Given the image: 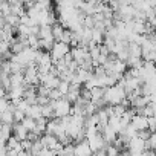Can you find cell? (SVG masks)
I'll return each mask as SVG.
<instances>
[{
	"label": "cell",
	"instance_id": "6da1fadb",
	"mask_svg": "<svg viewBox=\"0 0 156 156\" xmlns=\"http://www.w3.org/2000/svg\"><path fill=\"white\" fill-rule=\"evenodd\" d=\"M126 98H127V95H126L122 86H119L118 83H116V86H113V87H107L106 92H104V101H106V104H109V106H112V107L121 104Z\"/></svg>",
	"mask_w": 156,
	"mask_h": 156
},
{
	"label": "cell",
	"instance_id": "7a4b0ae2",
	"mask_svg": "<svg viewBox=\"0 0 156 156\" xmlns=\"http://www.w3.org/2000/svg\"><path fill=\"white\" fill-rule=\"evenodd\" d=\"M52 103V107H54V115H55V118H64V116H69L70 115V110H72V106H70V103L63 97L61 100H58V101H51Z\"/></svg>",
	"mask_w": 156,
	"mask_h": 156
},
{
	"label": "cell",
	"instance_id": "3957f363",
	"mask_svg": "<svg viewBox=\"0 0 156 156\" xmlns=\"http://www.w3.org/2000/svg\"><path fill=\"white\" fill-rule=\"evenodd\" d=\"M69 52H70L69 44H64V43H61V41H55L52 51L49 52V55H51V58H52V63H55V61L64 58Z\"/></svg>",
	"mask_w": 156,
	"mask_h": 156
},
{
	"label": "cell",
	"instance_id": "277c9868",
	"mask_svg": "<svg viewBox=\"0 0 156 156\" xmlns=\"http://www.w3.org/2000/svg\"><path fill=\"white\" fill-rule=\"evenodd\" d=\"M87 144H89L92 153H95V151H106V148L109 147L101 133H97L95 136L89 138V139H87Z\"/></svg>",
	"mask_w": 156,
	"mask_h": 156
},
{
	"label": "cell",
	"instance_id": "5b68a950",
	"mask_svg": "<svg viewBox=\"0 0 156 156\" xmlns=\"http://www.w3.org/2000/svg\"><path fill=\"white\" fill-rule=\"evenodd\" d=\"M38 78H40V84L48 87L49 90L57 89L60 84V78L52 75V73H38Z\"/></svg>",
	"mask_w": 156,
	"mask_h": 156
},
{
	"label": "cell",
	"instance_id": "8992f818",
	"mask_svg": "<svg viewBox=\"0 0 156 156\" xmlns=\"http://www.w3.org/2000/svg\"><path fill=\"white\" fill-rule=\"evenodd\" d=\"M25 84L26 86H35V84H40V78H38V70H37V66H29L26 70H25Z\"/></svg>",
	"mask_w": 156,
	"mask_h": 156
},
{
	"label": "cell",
	"instance_id": "52a82bcc",
	"mask_svg": "<svg viewBox=\"0 0 156 156\" xmlns=\"http://www.w3.org/2000/svg\"><path fill=\"white\" fill-rule=\"evenodd\" d=\"M130 124H132V127H133L136 132H141V130H148V118H145V116L135 115Z\"/></svg>",
	"mask_w": 156,
	"mask_h": 156
},
{
	"label": "cell",
	"instance_id": "ba28073f",
	"mask_svg": "<svg viewBox=\"0 0 156 156\" xmlns=\"http://www.w3.org/2000/svg\"><path fill=\"white\" fill-rule=\"evenodd\" d=\"M73 154L75 156H90L92 150H90L87 141H81V142H78L76 145H73Z\"/></svg>",
	"mask_w": 156,
	"mask_h": 156
},
{
	"label": "cell",
	"instance_id": "9c48e42d",
	"mask_svg": "<svg viewBox=\"0 0 156 156\" xmlns=\"http://www.w3.org/2000/svg\"><path fill=\"white\" fill-rule=\"evenodd\" d=\"M11 133H12V126L0 124V147L6 145V142H8L9 138H11Z\"/></svg>",
	"mask_w": 156,
	"mask_h": 156
},
{
	"label": "cell",
	"instance_id": "30bf717a",
	"mask_svg": "<svg viewBox=\"0 0 156 156\" xmlns=\"http://www.w3.org/2000/svg\"><path fill=\"white\" fill-rule=\"evenodd\" d=\"M12 133H14V138H16V139H19L20 142H23V141H26L29 132H28L20 122H16L14 127H12Z\"/></svg>",
	"mask_w": 156,
	"mask_h": 156
},
{
	"label": "cell",
	"instance_id": "8fae6325",
	"mask_svg": "<svg viewBox=\"0 0 156 156\" xmlns=\"http://www.w3.org/2000/svg\"><path fill=\"white\" fill-rule=\"evenodd\" d=\"M40 142L43 144V147L44 148H49V150H54V147L58 144V139L54 136V135H43V136H40Z\"/></svg>",
	"mask_w": 156,
	"mask_h": 156
},
{
	"label": "cell",
	"instance_id": "7c38bea8",
	"mask_svg": "<svg viewBox=\"0 0 156 156\" xmlns=\"http://www.w3.org/2000/svg\"><path fill=\"white\" fill-rule=\"evenodd\" d=\"M116 135H118V133H116L112 127H109V126L103 130V138H104V141L107 142V145H110V144L116 142V139H118V138H116Z\"/></svg>",
	"mask_w": 156,
	"mask_h": 156
},
{
	"label": "cell",
	"instance_id": "4fadbf2b",
	"mask_svg": "<svg viewBox=\"0 0 156 156\" xmlns=\"http://www.w3.org/2000/svg\"><path fill=\"white\" fill-rule=\"evenodd\" d=\"M9 80H11V89L12 87H23L25 86V75L23 73H12V75H9Z\"/></svg>",
	"mask_w": 156,
	"mask_h": 156
},
{
	"label": "cell",
	"instance_id": "5bb4252c",
	"mask_svg": "<svg viewBox=\"0 0 156 156\" xmlns=\"http://www.w3.org/2000/svg\"><path fill=\"white\" fill-rule=\"evenodd\" d=\"M26 116H28V118H32L34 121L43 118V115H41V106H38V104L29 106V109H28V112H26Z\"/></svg>",
	"mask_w": 156,
	"mask_h": 156
},
{
	"label": "cell",
	"instance_id": "9a60e30c",
	"mask_svg": "<svg viewBox=\"0 0 156 156\" xmlns=\"http://www.w3.org/2000/svg\"><path fill=\"white\" fill-rule=\"evenodd\" d=\"M38 38L40 40H54V37H52V26H48V25L46 26H40Z\"/></svg>",
	"mask_w": 156,
	"mask_h": 156
},
{
	"label": "cell",
	"instance_id": "2e32d148",
	"mask_svg": "<svg viewBox=\"0 0 156 156\" xmlns=\"http://www.w3.org/2000/svg\"><path fill=\"white\" fill-rule=\"evenodd\" d=\"M129 58H142L141 46H138L135 43H129Z\"/></svg>",
	"mask_w": 156,
	"mask_h": 156
},
{
	"label": "cell",
	"instance_id": "e0dca14e",
	"mask_svg": "<svg viewBox=\"0 0 156 156\" xmlns=\"http://www.w3.org/2000/svg\"><path fill=\"white\" fill-rule=\"evenodd\" d=\"M6 148H8V150H16V151H19V153H22V151H23L22 142H20L19 139H16L14 136H11V138H9V141L6 142Z\"/></svg>",
	"mask_w": 156,
	"mask_h": 156
},
{
	"label": "cell",
	"instance_id": "ac0fdd59",
	"mask_svg": "<svg viewBox=\"0 0 156 156\" xmlns=\"http://www.w3.org/2000/svg\"><path fill=\"white\" fill-rule=\"evenodd\" d=\"M64 28L60 25V23H55L54 26H52V37H54V40L55 41H60L61 40V37H63V34H64Z\"/></svg>",
	"mask_w": 156,
	"mask_h": 156
},
{
	"label": "cell",
	"instance_id": "d6986e66",
	"mask_svg": "<svg viewBox=\"0 0 156 156\" xmlns=\"http://www.w3.org/2000/svg\"><path fill=\"white\" fill-rule=\"evenodd\" d=\"M109 127H112L116 133H121V132H122L121 118H118V116H110V118H109Z\"/></svg>",
	"mask_w": 156,
	"mask_h": 156
},
{
	"label": "cell",
	"instance_id": "ffe728a7",
	"mask_svg": "<svg viewBox=\"0 0 156 156\" xmlns=\"http://www.w3.org/2000/svg\"><path fill=\"white\" fill-rule=\"evenodd\" d=\"M104 92H106V89H101V87H95V89H92V90H90L92 103L100 101V100H104Z\"/></svg>",
	"mask_w": 156,
	"mask_h": 156
},
{
	"label": "cell",
	"instance_id": "44dd1931",
	"mask_svg": "<svg viewBox=\"0 0 156 156\" xmlns=\"http://www.w3.org/2000/svg\"><path fill=\"white\" fill-rule=\"evenodd\" d=\"M126 64L130 66V69H141L144 66V61H142V58H129Z\"/></svg>",
	"mask_w": 156,
	"mask_h": 156
},
{
	"label": "cell",
	"instance_id": "7402d4cb",
	"mask_svg": "<svg viewBox=\"0 0 156 156\" xmlns=\"http://www.w3.org/2000/svg\"><path fill=\"white\" fill-rule=\"evenodd\" d=\"M44 147H43V144L40 142V139L38 141H35V142H32V147H31V154L32 156H40V153H41V150H43Z\"/></svg>",
	"mask_w": 156,
	"mask_h": 156
},
{
	"label": "cell",
	"instance_id": "603a6c76",
	"mask_svg": "<svg viewBox=\"0 0 156 156\" xmlns=\"http://www.w3.org/2000/svg\"><path fill=\"white\" fill-rule=\"evenodd\" d=\"M20 124H22V126H23V127H25L28 132H32V130L35 129V121H34L32 118H28V116H26V118H25V119H23Z\"/></svg>",
	"mask_w": 156,
	"mask_h": 156
},
{
	"label": "cell",
	"instance_id": "cb8c5ba5",
	"mask_svg": "<svg viewBox=\"0 0 156 156\" xmlns=\"http://www.w3.org/2000/svg\"><path fill=\"white\" fill-rule=\"evenodd\" d=\"M11 51V43L3 40V41H0V58H2L5 54H8Z\"/></svg>",
	"mask_w": 156,
	"mask_h": 156
},
{
	"label": "cell",
	"instance_id": "d4e9b609",
	"mask_svg": "<svg viewBox=\"0 0 156 156\" xmlns=\"http://www.w3.org/2000/svg\"><path fill=\"white\" fill-rule=\"evenodd\" d=\"M69 87H70V83H66V81H60V84H58V92L63 95V97H66L67 95V92H69Z\"/></svg>",
	"mask_w": 156,
	"mask_h": 156
},
{
	"label": "cell",
	"instance_id": "484cf974",
	"mask_svg": "<svg viewBox=\"0 0 156 156\" xmlns=\"http://www.w3.org/2000/svg\"><path fill=\"white\" fill-rule=\"evenodd\" d=\"M72 37H73V32H72V31H69V29H66L60 41H61V43H64V44H70V41H72Z\"/></svg>",
	"mask_w": 156,
	"mask_h": 156
},
{
	"label": "cell",
	"instance_id": "4316f807",
	"mask_svg": "<svg viewBox=\"0 0 156 156\" xmlns=\"http://www.w3.org/2000/svg\"><path fill=\"white\" fill-rule=\"evenodd\" d=\"M20 25H25V26H28V28L34 26V23H32V20L29 19V16H28V14H25V16H22V17H20Z\"/></svg>",
	"mask_w": 156,
	"mask_h": 156
},
{
	"label": "cell",
	"instance_id": "83f0119b",
	"mask_svg": "<svg viewBox=\"0 0 156 156\" xmlns=\"http://www.w3.org/2000/svg\"><path fill=\"white\" fill-rule=\"evenodd\" d=\"M138 138H141L142 141H148L150 139V136H151V132L150 130H141V132H138V135H136Z\"/></svg>",
	"mask_w": 156,
	"mask_h": 156
},
{
	"label": "cell",
	"instance_id": "f1b7e54d",
	"mask_svg": "<svg viewBox=\"0 0 156 156\" xmlns=\"http://www.w3.org/2000/svg\"><path fill=\"white\" fill-rule=\"evenodd\" d=\"M106 154H107V156H119V154H118V147L109 145V147L106 148Z\"/></svg>",
	"mask_w": 156,
	"mask_h": 156
},
{
	"label": "cell",
	"instance_id": "f546056e",
	"mask_svg": "<svg viewBox=\"0 0 156 156\" xmlns=\"http://www.w3.org/2000/svg\"><path fill=\"white\" fill-rule=\"evenodd\" d=\"M25 118H26V115H25L22 110H16V112H14V121H16V122H22Z\"/></svg>",
	"mask_w": 156,
	"mask_h": 156
},
{
	"label": "cell",
	"instance_id": "4dcf8cb0",
	"mask_svg": "<svg viewBox=\"0 0 156 156\" xmlns=\"http://www.w3.org/2000/svg\"><path fill=\"white\" fill-rule=\"evenodd\" d=\"M8 106H9V101H8V98H2V100H0V115H2L3 112H6Z\"/></svg>",
	"mask_w": 156,
	"mask_h": 156
},
{
	"label": "cell",
	"instance_id": "1f68e13d",
	"mask_svg": "<svg viewBox=\"0 0 156 156\" xmlns=\"http://www.w3.org/2000/svg\"><path fill=\"white\" fill-rule=\"evenodd\" d=\"M148 130H150L151 133L156 132V121H154L153 118H148Z\"/></svg>",
	"mask_w": 156,
	"mask_h": 156
},
{
	"label": "cell",
	"instance_id": "d6a6232c",
	"mask_svg": "<svg viewBox=\"0 0 156 156\" xmlns=\"http://www.w3.org/2000/svg\"><path fill=\"white\" fill-rule=\"evenodd\" d=\"M40 156H57V153H55L54 150H49V148H43V150H41V153H40Z\"/></svg>",
	"mask_w": 156,
	"mask_h": 156
},
{
	"label": "cell",
	"instance_id": "836d02e7",
	"mask_svg": "<svg viewBox=\"0 0 156 156\" xmlns=\"http://www.w3.org/2000/svg\"><path fill=\"white\" fill-rule=\"evenodd\" d=\"M6 90H5V87H2V86H0V100H2V98H6Z\"/></svg>",
	"mask_w": 156,
	"mask_h": 156
},
{
	"label": "cell",
	"instance_id": "e575fe53",
	"mask_svg": "<svg viewBox=\"0 0 156 156\" xmlns=\"http://www.w3.org/2000/svg\"><path fill=\"white\" fill-rule=\"evenodd\" d=\"M90 156H107V154H106V151H95V153H92Z\"/></svg>",
	"mask_w": 156,
	"mask_h": 156
},
{
	"label": "cell",
	"instance_id": "d590c367",
	"mask_svg": "<svg viewBox=\"0 0 156 156\" xmlns=\"http://www.w3.org/2000/svg\"><path fill=\"white\" fill-rule=\"evenodd\" d=\"M0 8H2V2H0Z\"/></svg>",
	"mask_w": 156,
	"mask_h": 156
},
{
	"label": "cell",
	"instance_id": "8d00e7d4",
	"mask_svg": "<svg viewBox=\"0 0 156 156\" xmlns=\"http://www.w3.org/2000/svg\"><path fill=\"white\" fill-rule=\"evenodd\" d=\"M154 135H156V132H154Z\"/></svg>",
	"mask_w": 156,
	"mask_h": 156
}]
</instances>
